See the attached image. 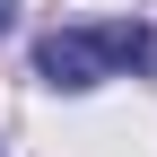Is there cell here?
Returning <instances> with one entry per match:
<instances>
[{
	"label": "cell",
	"instance_id": "7a4b0ae2",
	"mask_svg": "<svg viewBox=\"0 0 157 157\" xmlns=\"http://www.w3.org/2000/svg\"><path fill=\"white\" fill-rule=\"evenodd\" d=\"M9 17H17V0H0V26H9Z\"/></svg>",
	"mask_w": 157,
	"mask_h": 157
},
{
	"label": "cell",
	"instance_id": "6da1fadb",
	"mask_svg": "<svg viewBox=\"0 0 157 157\" xmlns=\"http://www.w3.org/2000/svg\"><path fill=\"white\" fill-rule=\"evenodd\" d=\"M113 70H157V35L148 26H61V35L35 44L44 87H96Z\"/></svg>",
	"mask_w": 157,
	"mask_h": 157
}]
</instances>
